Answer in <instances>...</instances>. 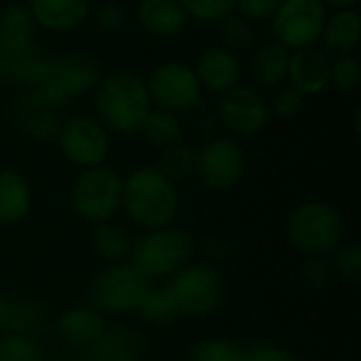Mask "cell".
Masks as SVG:
<instances>
[{
  "label": "cell",
  "mask_w": 361,
  "mask_h": 361,
  "mask_svg": "<svg viewBox=\"0 0 361 361\" xmlns=\"http://www.w3.org/2000/svg\"><path fill=\"white\" fill-rule=\"evenodd\" d=\"M290 51L279 42L262 44L252 57V76L260 87H277L288 78Z\"/></svg>",
  "instance_id": "cell-22"
},
{
  "label": "cell",
  "mask_w": 361,
  "mask_h": 361,
  "mask_svg": "<svg viewBox=\"0 0 361 361\" xmlns=\"http://www.w3.org/2000/svg\"><path fill=\"white\" fill-rule=\"evenodd\" d=\"M123 178L106 165L82 169L70 190L74 214L91 224H102L114 218L121 209Z\"/></svg>",
  "instance_id": "cell-7"
},
{
  "label": "cell",
  "mask_w": 361,
  "mask_h": 361,
  "mask_svg": "<svg viewBox=\"0 0 361 361\" xmlns=\"http://www.w3.org/2000/svg\"><path fill=\"white\" fill-rule=\"evenodd\" d=\"M182 317H205L218 311L226 286L222 273L203 262H188L165 286Z\"/></svg>",
  "instance_id": "cell-5"
},
{
  "label": "cell",
  "mask_w": 361,
  "mask_h": 361,
  "mask_svg": "<svg viewBox=\"0 0 361 361\" xmlns=\"http://www.w3.org/2000/svg\"><path fill=\"white\" fill-rule=\"evenodd\" d=\"M195 254V239L176 226L146 231L133 239L131 262L150 279L171 277L184 269Z\"/></svg>",
  "instance_id": "cell-4"
},
{
  "label": "cell",
  "mask_w": 361,
  "mask_h": 361,
  "mask_svg": "<svg viewBox=\"0 0 361 361\" xmlns=\"http://www.w3.org/2000/svg\"><path fill=\"white\" fill-rule=\"evenodd\" d=\"M135 17L144 32L159 38L178 36L188 23V15L180 0H140Z\"/></svg>",
  "instance_id": "cell-16"
},
{
  "label": "cell",
  "mask_w": 361,
  "mask_h": 361,
  "mask_svg": "<svg viewBox=\"0 0 361 361\" xmlns=\"http://www.w3.org/2000/svg\"><path fill=\"white\" fill-rule=\"evenodd\" d=\"M326 19L328 11L322 0H283L271 21L277 42L296 51L322 38Z\"/></svg>",
  "instance_id": "cell-10"
},
{
  "label": "cell",
  "mask_w": 361,
  "mask_h": 361,
  "mask_svg": "<svg viewBox=\"0 0 361 361\" xmlns=\"http://www.w3.org/2000/svg\"><path fill=\"white\" fill-rule=\"evenodd\" d=\"M36 21L25 4H13L0 15V51L19 57L34 44Z\"/></svg>",
  "instance_id": "cell-19"
},
{
  "label": "cell",
  "mask_w": 361,
  "mask_h": 361,
  "mask_svg": "<svg viewBox=\"0 0 361 361\" xmlns=\"http://www.w3.org/2000/svg\"><path fill=\"white\" fill-rule=\"evenodd\" d=\"M361 78V68L360 61L351 55H341L332 61L330 66V82L343 91V93H349L353 91L357 85H360Z\"/></svg>",
  "instance_id": "cell-33"
},
{
  "label": "cell",
  "mask_w": 361,
  "mask_h": 361,
  "mask_svg": "<svg viewBox=\"0 0 361 361\" xmlns=\"http://www.w3.org/2000/svg\"><path fill=\"white\" fill-rule=\"evenodd\" d=\"M110 361H140V357H116V360Z\"/></svg>",
  "instance_id": "cell-42"
},
{
  "label": "cell",
  "mask_w": 361,
  "mask_h": 361,
  "mask_svg": "<svg viewBox=\"0 0 361 361\" xmlns=\"http://www.w3.org/2000/svg\"><path fill=\"white\" fill-rule=\"evenodd\" d=\"M302 104H305V95H302L298 89H294V87L290 85V87H283V89L275 95L273 106H271L269 110H273V112H275L277 116H281V118H290V116H294V114L300 112Z\"/></svg>",
  "instance_id": "cell-36"
},
{
  "label": "cell",
  "mask_w": 361,
  "mask_h": 361,
  "mask_svg": "<svg viewBox=\"0 0 361 361\" xmlns=\"http://www.w3.org/2000/svg\"><path fill=\"white\" fill-rule=\"evenodd\" d=\"M195 72L203 89L224 93L239 85L241 63L233 51L224 47H209L201 53Z\"/></svg>",
  "instance_id": "cell-15"
},
{
  "label": "cell",
  "mask_w": 361,
  "mask_h": 361,
  "mask_svg": "<svg viewBox=\"0 0 361 361\" xmlns=\"http://www.w3.org/2000/svg\"><path fill=\"white\" fill-rule=\"evenodd\" d=\"M137 315L154 326H169L182 317L167 288H152L137 307Z\"/></svg>",
  "instance_id": "cell-27"
},
{
  "label": "cell",
  "mask_w": 361,
  "mask_h": 361,
  "mask_svg": "<svg viewBox=\"0 0 361 361\" xmlns=\"http://www.w3.org/2000/svg\"><path fill=\"white\" fill-rule=\"evenodd\" d=\"M150 102L167 112H186L201 104L203 87L192 66L184 61H167L159 66L146 80Z\"/></svg>",
  "instance_id": "cell-9"
},
{
  "label": "cell",
  "mask_w": 361,
  "mask_h": 361,
  "mask_svg": "<svg viewBox=\"0 0 361 361\" xmlns=\"http://www.w3.org/2000/svg\"><path fill=\"white\" fill-rule=\"evenodd\" d=\"M146 140L157 146V148H165V146H171L176 142H180L182 137V123L180 118L173 114V112H167V110H150L142 129H140Z\"/></svg>",
  "instance_id": "cell-25"
},
{
  "label": "cell",
  "mask_w": 361,
  "mask_h": 361,
  "mask_svg": "<svg viewBox=\"0 0 361 361\" xmlns=\"http://www.w3.org/2000/svg\"><path fill=\"white\" fill-rule=\"evenodd\" d=\"M243 361H300L288 349L275 347V345H256L245 351Z\"/></svg>",
  "instance_id": "cell-38"
},
{
  "label": "cell",
  "mask_w": 361,
  "mask_h": 361,
  "mask_svg": "<svg viewBox=\"0 0 361 361\" xmlns=\"http://www.w3.org/2000/svg\"><path fill=\"white\" fill-rule=\"evenodd\" d=\"M0 361H44L40 349L25 334L6 332L0 336Z\"/></svg>",
  "instance_id": "cell-30"
},
{
  "label": "cell",
  "mask_w": 361,
  "mask_h": 361,
  "mask_svg": "<svg viewBox=\"0 0 361 361\" xmlns=\"http://www.w3.org/2000/svg\"><path fill=\"white\" fill-rule=\"evenodd\" d=\"M188 19L197 21H222L237 8V0H180Z\"/></svg>",
  "instance_id": "cell-31"
},
{
  "label": "cell",
  "mask_w": 361,
  "mask_h": 361,
  "mask_svg": "<svg viewBox=\"0 0 361 361\" xmlns=\"http://www.w3.org/2000/svg\"><path fill=\"white\" fill-rule=\"evenodd\" d=\"M32 209V190L25 178L13 169H0V224L21 222Z\"/></svg>",
  "instance_id": "cell-20"
},
{
  "label": "cell",
  "mask_w": 361,
  "mask_h": 361,
  "mask_svg": "<svg viewBox=\"0 0 361 361\" xmlns=\"http://www.w3.org/2000/svg\"><path fill=\"white\" fill-rule=\"evenodd\" d=\"M326 6H334V8H353V4L357 0H322Z\"/></svg>",
  "instance_id": "cell-41"
},
{
  "label": "cell",
  "mask_w": 361,
  "mask_h": 361,
  "mask_svg": "<svg viewBox=\"0 0 361 361\" xmlns=\"http://www.w3.org/2000/svg\"><path fill=\"white\" fill-rule=\"evenodd\" d=\"M99 80V63L87 53H72L51 61L44 70L36 97L40 104L57 106L72 95L85 93Z\"/></svg>",
  "instance_id": "cell-8"
},
{
  "label": "cell",
  "mask_w": 361,
  "mask_h": 361,
  "mask_svg": "<svg viewBox=\"0 0 361 361\" xmlns=\"http://www.w3.org/2000/svg\"><path fill=\"white\" fill-rule=\"evenodd\" d=\"M125 21H127V11L121 4H104L95 13V23L106 34L118 32L125 25Z\"/></svg>",
  "instance_id": "cell-37"
},
{
  "label": "cell",
  "mask_w": 361,
  "mask_h": 361,
  "mask_svg": "<svg viewBox=\"0 0 361 361\" xmlns=\"http://www.w3.org/2000/svg\"><path fill=\"white\" fill-rule=\"evenodd\" d=\"M93 104L97 123L121 135L137 133L152 110L146 80L133 72H112L97 80Z\"/></svg>",
  "instance_id": "cell-1"
},
{
  "label": "cell",
  "mask_w": 361,
  "mask_h": 361,
  "mask_svg": "<svg viewBox=\"0 0 361 361\" xmlns=\"http://www.w3.org/2000/svg\"><path fill=\"white\" fill-rule=\"evenodd\" d=\"M25 6L36 25L51 32H70L89 15V0H30Z\"/></svg>",
  "instance_id": "cell-17"
},
{
  "label": "cell",
  "mask_w": 361,
  "mask_h": 361,
  "mask_svg": "<svg viewBox=\"0 0 361 361\" xmlns=\"http://www.w3.org/2000/svg\"><path fill=\"white\" fill-rule=\"evenodd\" d=\"M142 338L125 328H116V330H104V334L89 347L85 349L87 360L91 361H110L116 357H137Z\"/></svg>",
  "instance_id": "cell-23"
},
{
  "label": "cell",
  "mask_w": 361,
  "mask_h": 361,
  "mask_svg": "<svg viewBox=\"0 0 361 361\" xmlns=\"http://www.w3.org/2000/svg\"><path fill=\"white\" fill-rule=\"evenodd\" d=\"M245 349L226 338H205L190 347L186 361H243Z\"/></svg>",
  "instance_id": "cell-28"
},
{
  "label": "cell",
  "mask_w": 361,
  "mask_h": 361,
  "mask_svg": "<svg viewBox=\"0 0 361 361\" xmlns=\"http://www.w3.org/2000/svg\"><path fill=\"white\" fill-rule=\"evenodd\" d=\"M195 165H197V152L190 146L176 142L171 146L161 148V154H159L154 167L165 178L176 182V180H184L190 173H195Z\"/></svg>",
  "instance_id": "cell-26"
},
{
  "label": "cell",
  "mask_w": 361,
  "mask_h": 361,
  "mask_svg": "<svg viewBox=\"0 0 361 361\" xmlns=\"http://www.w3.org/2000/svg\"><path fill=\"white\" fill-rule=\"evenodd\" d=\"M361 38V19L355 8H338L326 19L322 38L328 51L349 55Z\"/></svg>",
  "instance_id": "cell-21"
},
{
  "label": "cell",
  "mask_w": 361,
  "mask_h": 361,
  "mask_svg": "<svg viewBox=\"0 0 361 361\" xmlns=\"http://www.w3.org/2000/svg\"><path fill=\"white\" fill-rule=\"evenodd\" d=\"M91 245L99 258L112 264V262H123L127 256H131L133 239L125 226L108 220V222L95 224L91 233Z\"/></svg>",
  "instance_id": "cell-24"
},
{
  "label": "cell",
  "mask_w": 361,
  "mask_h": 361,
  "mask_svg": "<svg viewBox=\"0 0 361 361\" xmlns=\"http://www.w3.org/2000/svg\"><path fill=\"white\" fill-rule=\"evenodd\" d=\"M216 110L222 125L237 135H254L262 131L271 118L264 97L256 89L239 85L220 95Z\"/></svg>",
  "instance_id": "cell-13"
},
{
  "label": "cell",
  "mask_w": 361,
  "mask_h": 361,
  "mask_svg": "<svg viewBox=\"0 0 361 361\" xmlns=\"http://www.w3.org/2000/svg\"><path fill=\"white\" fill-rule=\"evenodd\" d=\"M11 309H13V305L6 302L4 298H0V330H8V324H11Z\"/></svg>",
  "instance_id": "cell-40"
},
{
  "label": "cell",
  "mask_w": 361,
  "mask_h": 361,
  "mask_svg": "<svg viewBox=\"0 0 361 361\" xmlns=\"http://www.w3.org/2000/svg\"><path fill=\"white\" fill-rule=\"evenodd\" d=\"M218 23H220V38L224 42V49L235 53V51H245L254 44V30L250 21L239 13L237 15L231 13Z\"/></svg>",
  "instance_id": "cell-29"
},
{
  "label": "cell",
  "mask_w": 361,
  "mask_h": 361,
  "mask_svg": "<svg viewBox=\"0 0 361 361\" xmlns=\"http://www.w3.org/2000/svg\"><path fill=\"white\" fill-rule=\"evenodd\" d=\"M334 273H332V264L324 258V256H309V260H305L302 264V279L311 290H324L330 286Z\"/></svg>",
  "instance_id": "cell-34"
},
{
  "label": "cell",
  "mask_w": 361,
  "mask_h": 361,
  "mask_svg": "<svg viewBox=\"0 0 361 361\" xmlns=\"http://www.w3.org/2000/svg\"><path fill=\"white\" fill-rule=\"evenodd\" d=\"M57 336L68 345L76 349H89L106 330L102 315L95 309L89 307H76L68 309L57 317L55 324Z\"/></svg>",
  "instance_id": "cell-18"
},
{
  "label": "cell",
  "mask_w": 361,
  "mask_h": 361,
  "mask_svg": "<svg viewBox=\"0 0 361 361\" xmlns=\"http://www.w3.org/2000/svg\"><path fill=\"white\" fill-rule=\"evenodd\" d=\"M283 0H237V11L247 21H267L273 19Z\"/></svg>",
  "instance_id": "cell-35"
},
{
  "label": "cell",
  "mask_w": 361,
  "mask_h": 361,
  "mask_svg": "<svg viewBox=\"0 0 361 361\" xmlns=\"http://www.w3.org/2000/svg\"><path fill=\"white\" fill-rule=\"evenodd\" d=\"M288 241L307 256H326L341 247L345 235L343 214L326 201H307L286 220Z\"/></svg>",
  "instance_id": "cell-3"
},
{
  "label": "cell",
  "mask_w": 361,
  "mask_h": 361,
  "mask_svg": "<svg viewBox=\"0 0 361 361\" xmlns=\"http://www.w3.org/2000/svg\"><path fill=\"white\" fill-rule=\"evenodd\" d=\"M57 137L63 157L76 167H97L108 159L110 137L95 118L74 116L57 131Z\"/></svg>",
  "instance_id": "cell-12"
},
{
  "label": "cell",
  "mask_w": 361,
  "mask_h": 361,
  "mask_svg": "<svg viewBox=\"0 0 361 361\" xmlns=\"http://www.w3.org/2000/svg\"><path fill=\"white\" fill-rule=\"evenodd\" d=\"M121 207L144 231L171 226L180 209L176 182L165 178L157 167H137L123 180Z\"/></svg>",
  "instance_id": "cell-2"
},
{
  "label": "cell",
  "mask_w": 361,
  "mask_h": 361,
  "mask_svg": "<svg viewBox=\"0 0 361 361\" xmlns=\"http://www.w3.org/2000/svg\"><path fill=\"white\" fill-rule=\"evenodd\" d=\"M245 171L243 148L228 137H216L197 152L195 173L207 190H228L233 188Z\"/></svg>",
  "instance_id": "cell-11"
},
{
  "label": "cell",
  "mask_w": 361,
  "mask_h": 361,
  "mask_svg": "<svg viewBox=\"0 0 361 361\" xmlns=\"http://www.w3.org/2000/svg\"><path fill=\"white\" fill-rule=\"evenodd\" d=\"M330 264H332V273L338 275L343 281L353 286L361 281V247L357 243L336 247L334 260Z\"/></svg>",
  "instance_id": "cell-32"
},
{
  "label": "cell",
  "mask_w": 361,
  "mask_h": 361,
  "mask_svg": "<svg viewBox=\"0 0 361 361\" xmlns=\"http://www.w3.org/2000/svg\"><path fill=\"white\" fill-rule=\"evenodd\" d=\"M27 131H30V135H34V137H40V140H51V137H55L57 135V131H59V127H57V123H55V118L51 116V114H47V112H38V114H34L30 121H27Z\"/></svg>",
  "instance_id": "cell-39"
},
{
  "label": "cell",
  "mask_w": 361,
  "mask_h": 361,
  "mask_svg": "<svg viewBox=\"0 0 361 361\" xmlns=\"http://www.w3.org/2000/svg\"><path fill=\"white\" fill-rule=\"evenodd\" d=\"M330 57L324 49L305 47L290 53L288 61V80L302 95H315L324 91L330 82Z\"/></svg>",
  "instance_id": "cell-14"
},
{
  "label": "cell",
  "mask_w": 361,
  "mask_h": 361,
  "mask_svg": "<svg viewBox=\"0 0 361 361\" xmlns=\"http://www.w3.org/2000/svg\"><path fill=\"white\" fill-rule=\"evenodd\" d=\"M150 290L152 279L144 275L133 262H112L93 277L89 286V300L93 309L127 313L137 311Z\"/></svg>",
  "instance_id": "cell-6"
}]
</instances>
